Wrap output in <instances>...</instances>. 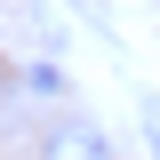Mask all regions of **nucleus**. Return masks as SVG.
Returning a JSON list of instances; mask_svg holds the SVG:
<instances>
[{
  "instance_id": "1",
  "label": "nucleus",
  "mask_w": 160,
  "mask_h": 160,
  "mask_svg": "<svg viewBox=\"0 0 160 160\" xmlns=\"http://www.w3.org/2000/svg\"><path fill=\"white\" fill-rule=\"evenodd\" d=\"M48 160H104V136L88 120H64L56 136H48Z\"/></svg>"
},
{
  "instance_id": "2",
  "label": "nucleus",
  "mask_w": 160,
  "mask_h": 160,
  "mask_svg": "<svg viewBox=\"0 0 160 160\" xmlns=\"http://www.w3.org/2000/svg\"><path fill=\"white\" fill-rule=\"evenodd\" d=\"M144 128H152V144H160V104H144Z\"/></svg>"
}]
</instances>
